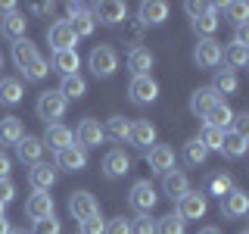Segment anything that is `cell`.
<instances>
[{"label": "cell", "mask_w": 249, "mask_h": 234, "mask_svg": "<svg viewBox=\"0 0 249 234\" xmlns=\"http://www.w3.org/2000/svg\"><path fill=\"white\" fill-rule=\"evenodd\" d=\"M72 135H75V140H78L75 147H81L84 153L93 150V147H100V144L106 140V137H103V125H100L97 119H81Z\"/></svg>", "instance_id": "cell-6"}, {"label": "cell", "mask_w": 249, "mask_h": 234, "mask_svg": "<svg viewBox=\"0 0 249 234\" xmlns=\"http://www.w3.org/2000/svg\"><path fill=\"white\" fill-rule=\"evenodd\" d=\"M218 103V97H215V91L212 88H196L190 94V113L196 116V119H206V113Z\"/></svg>", "instance_id": "cell-28"}, {"label": "cell", "mask_w": 249, "mask_h": 234, "mask_svg": "<svg viewBox=\"0 0 249 234\" xmlns=\"http://www.w3.org/2000/svg\"><path fill=\"white\" fill-rule=\"evenodd\" d=\"M59 231H62L59 218L50 215V218H41V222H35V231H31V234H59Z\"/></svg>", "instance_id": "cell-45"}, {"label": "cell", "mask_w": 249, "mask_h": 234, "mask_svg": "<svg viewBox=\"0 0 249 234\" xmlns=\"http://www.w3.org/2000/svg\"><path fill=\"white\" fill-rule=\"evenodd\" d=\"M47 44L53 47V53H56V50H75L78 38H75V31L69 28L66 19H56L50 28H47Z\"/></svg>", "instance_id": "cell-9"}, {"label": "cell", "mask_w": 249, "mask_h": 234, "mask_svg": "<svg viewBox=\"0 0 249 234\" xmlns=\"http://www.w3.org/2000/svg\"><path fill=\"white\" fill-rule=\"evenodd\" d=\"M168 19V3L165 0H143V3L137 6V22L140 25H162V22Z\"/></svg>", "instance_id": "cell-12"}, {"label": "cell", "mask_w": 249, "mask_h": 234, "mask_svg": "<svg viewBox=\"0 0 249 234\" xmlns=\"http://www.w3.org/2000/svg\"><path fill=\"white\" fill-rule=\"evenodd\" d=\"M10 228H13V225H10V218H6V215H0V234H10Z\"/></svg>", "instance_id": "cell-55"}, {"label": "cell", "mask_w": 249, "mask_h": 234, "mask_svg": "<svg viewBox=\"0 0 249 234\" xmlns=\"http://www.w3.org/2000/svg\"><path fill=\"white\" fill-rule=\"evenodd\" d=\"M187 231V222L178 213H168L156 222V234H184Z\"/></svg>", "instance_id": "cell-38"}, {"label": "cell", "mask_w": 249, "mask_h": 234, "mask_svg": "<svg viewBox=\"0 0 249 234\" xmlns=\"http://www.w3.org/2000/svg\"><path fill=\"white\" fill-rule=\"evenodd\" d=\"M143 25H140V22L137 19H124L122 22V41L124 44H131V47H140V44H143Z\"/></svg>", "instance_id": "cell-40"}, {"label": "cell", "mask_w": 249, "mask_h": 234, "mask_svg": "<svg viewBox=\"0 0 249 234\" xmlns=\"http://www.w3.org/2000/svg\"><path fill=\"white\" fill-rule=\"evenodd\" d=\"M53 169H62V172H84L88 169V153L81 150V147H66V150L56 153V159H53Z\"/></svg>", "instance_id": "cell-13"}, {"label": "cell", "mask_w": 249, "mask_h": 234, "mask_svg": "<svg viewBox=\"0 0 249 234\" xmlns=\"http://www.w3.org/2000/svg\"><path fill=\"white\" fill-rule=\"evenodd\" d=\"M221 137H224V131H218V128H212V125H202V131H199V144L206 147L209 153H221Z\"/></svg>", "instance_id": "cell-41"}, {"label": "cell", "mask_w": 249, "mask_h": 234, "mask_svg": "<svg viewBox=\"0 0 249 234\" xmlns=\"http://www.w3.org/2000/svg\"><path fill=\"white\" fill-rule=\"evenodd\" d=\"M221 16H228V22H233V25H243L246 16H249V6L240 3V0H233V3H224V13Z\"/></svg>", "instance_id": "cell-43"}, {"label": "cell", "mask_w": 249, "mask_h": 234, "mask_svg": "<svg viewBox=\"0 0 249 234\" xmlns=\"http://www.w3.org/2000/svg\"><path fill=\"white\" fill-rule=\"evenodd\" d=\"M184 10H187V16H190V19H196V16H202V13H206V3H196V0H187V3H184Z\"/></svg>", "instance_id": "cell-51"}, {"label": "cell", "mask_w": 249, "mask_h": 234, "mask_svg": "<svg viewBox=\"0 0 249 234\" xmlns=\"http://www.w3.org/2000/svg\"><path fill=\"white\" fill-rule=\"evenodd\" d=\"M0 215H3V206H0Z\"/></svg>", "instance_id": "cell-60"}, {"label": "cell", "mask_w": 249, "mask_h": 234, "mask_svg": "<svg viewBox=\"0 0 249 234\" xmlns=\"http://www.w3.org/2000/svg\"><path fill=\"white\" fill-rule=\"evenodd\" d=\"M41 140H44V147H50L53 153H59V150H66V147L75 144V135H72V128H69V125L56 122V125H47V131H44Z\"/></svg>", "instance_id": "cell-14"}, {"label": "cell", "mask_w": 249, "mask_h": 234, "mask_svg": "<svg viewBox=\"0 0 249 234\" xmlns=\"http://www.w3.org/2000/svg\"><path fill=\"white\" fill-rule=\"evenodd\" d=\"M156 200H159V194H156V187H153L150 181H134V184H131V191H128V206L134 209L137 215H150L153 206H156Z\"/></svg>", "instance_id": "cell-3"}, {"label": "cell", "mask_w": 249, "mask_h": 234, "mask_svg": "<svg viewBox=\"0 0 249 234\" xmlns=\"http://www.w3.org/2000/svg\"><path fill=\"white\" fill-rule=\"evenodd\" d=\"M181 159H184L190 169H199V166H206V159H209V150L199 144L196 137H193V140H187V144H184V150H181Z\"/></svg>", "instance_id": "cell-37"}, {"label": "cell", "mask_w": 249, "mask_h": 234, "mask_svg": "<svg viewBox=\"0 0 249 234\" xmlns=\"http://www.w3.org/2000/svg\"><path fill=\"white\" fill-rule=\"evenodd\" d=\"M246 213H249V197H246V191L233 187L231 194H224V197H221V215H224V218H243Z\"/></svg>", "instance_id": "cell-17"}, {"label": "cell", "mask_w": 249, "mask_h": 234, "mask_svg": "<svg viewBox=\"0 0 249 234\" xmlns=\"http://www.w3.org/2000/svg\"><path fill=\"white\" fill-rule=\"evenodd\" d=\"M187 191H190V178H187L184 172L171 169V172H165V175H162V194H165L168 200H175V203H178Z\"/></svg>", "instance_id": "cell-21"}, {"label": "cell", "mask_w": 249, "mask_h": 234, "mask_svg": "<svg viewBox=\"0 0 249 234\" xmlns=\"http://www.w3.org/2000/svg\"><path fill=\"white\" fill-rule=\"evenodd\" d=\"M88 69L97 78H112L115 72H119V53H115L109 44L93 47V50L88 53Z\"/></svg>", "instance_id": "cell-1"}, {"label": "cell", "mask_w": 249, "mask_h": 234, "mask_svg": "<svg viewBox=\"0 0 249 234\" xmlns=\"http://www.w3.org/2000/svg\"><path fill=\"white\" fill-rule=\"evenodd\" d=\"M128 144H131V147H137V150H150V147L156 144V125H153V122H146V119L131 122Z\"/></svg>", "instance_id": "cell-15"}, {"label": "cell", "mask_w": 249, "mask_h": 234, "mask_svg": "<svg viewBox=\"0 0 249 234\" xmlns=\"http://www.w3.org/2000/svg\"><path fill=\"white\" fill-rule=\"evenodd\" d=\"M13 13H19V6H16L13 0H0V19H3V16H13Z\"/></svg>", "instance_id": "cell-53"}, {"label": "cell", "mask_w": 249, "mask_h": 234, "mask_svg": "<svg viewBox=\"0 0 249 234\" xmlns=\"http://www.w3.org/2000/svg\"><path fill=\"white\" fill-rule=\"evenodd\" d=\"M221 50L224 47L215 41V38H199L196 47H193V62H196L199 69H218V62H221Z\"/></svg>", "instance_id": "cell-7"}, {"label": "cell", "mask_w": 249, "mask_h": 234, "mask_svg": "<svg viewBox=\"0 0 249 234\" xmlns=\"http://www.w3.org/2000/svg\"><path fill=\"white\" fill-rule=\"evenodd\" d=\"M153 62H156V57H153L150 47H131L128 50V72H131V78L150 75Z\"/></svg>", "instance_id": "cell-19"}, {"label": "cell", "mask_w": 249, "mask_h": 234, "mask_svg": "<svg viewBox=\"0 0 249 234\" xmlns=\"http://www.w3.org/2000/svg\"><path fill=\"white\" fill-rule=\"evenodd\" d=\"M22 75H25V81H44V78L50 75V62L44 57H37L28 69H22Z\"/></svg>", "instance_id": "cell-42"}, {"label": "cell", "mask_w": 249, "mask_h": 234, "mask_svg": "<svg viewBox=\"0 0 249 234\" xmlns=\"http://www.w3.org/2000/svg\"><path fill=\"white\" fill-rule=\"evenodd\" d=\"M128 97L134 106H150L159 100V81L153 75H140V78H131L128 84Z\"/></svg>", "instance_id": "cell-4"}, {"label": "cell", "mask_w": 249, "mask_h": 234, "mask_svg": "<svg viewBox=\"0 0 249 234\" xmlns=\"http://www.w3.org/2000/svg\"><path fill=\"white\" fill-rule=\"evenodd\" d=\"M131 234H156V218L150 215H137L131 225Z\"/></svg>", "instance_id": "cell-46"}, {"label": "cell", "mask_w": 249, "mask_h": 234, "mask_svg": "<svg viewBox=\"0 0 249 234\" xmlns=\"http://www.w3.org/2000/svg\"><path fill=\"white\" fill-rule=\"evenodd\" d=\"M246 150H249V137L246 135L224 131V137H221V156H228V159H243Z\"/></svg>", "instance_id": "cell-26"}, {"label": "cell", "mask_w": 249, "mask_h": 234, "mask_svg": "<svg viewBox=\"0 0 249 234\" xmlns=\"http://www.w3.org/2000/svg\"><path fill=\"white\" fill-rule=\"evenodd\" d=\"M199 234H221V231H218L215 225H206V228H199Z\"/></svg>", "instance_id": "cell-57"}, {"label": "cell", "mask_w": 249, "mask_h": 234, "mask_svg": "<svg viewBox=\"0 0 249 234\" xmlns=\"http://www.w3.org/2000/svg\"><path fill=\"white\" fill-rule=\"evenodd\" d=\"M66 97H62L59 91H44L41 97H37V119H44L47 125H56L62 116H66Z\"/></svg>", "instance_id": "cell-2"}, {"label": "cell", "mask_w": 249, "mask_h": 234, "mask_svg": "<svg viewBox=\"0 0 249 234\" xmlns=\"http://www.w3.org/2000/svg\"><path fill=\"white\" fill-rule=\"evenodd\" d=\"M37 57H41V53H37V44H31L28 38H22V41L13 44V62H16L19 72H22V69H28Z\"/></svg>", "instance_id": "cell-30"}, {"label": "cell", "mask_w": 249, "mask_h": 234, "mask_svg": "<svg viewBox=\"0 0 249 234\" xmlns=\"http://www.w3.org/2000/svg\"><path fill=\"white\" fill-rule=\"evenodd\" d=\"M22 137H25V128H22L19 116H3L0 119V150L3 147H16Z\"/></svg>", "instance_id": "cell-23"}, {"label": "cell", "mask_w": 249, "mask_h": 234, "mask_svg": "<svg viewBox=\"0 0 249 234\" xmlns=\"http://www.w3.org/2000/svg\"><path fill=\"white\" fill-rule=\"evenodd\" d=\"M209 88L215 91V97H218V100H221V97H228V94H237V88H240V81H237V72H228V69H218Z\"/></svg>", "instance_id": "cell-31"}, {"label": "cell", "mask_w": 249, "mask_h": 234, "mask_svg": "<svg viewBox=\"0 0 249 234\" xmlns=\"http://www.w3.org/2000/svg\"><path fill=\"white\" fill-rule=\"evenodd\" d=\"M69 213H72L78 222H84V218L100 213V203L93 200L90 191H72V197H69Z\"/></svg>", "instance_id": "cell-10"}, {"label": "cell", "mask_w": 249, "mask_h": 234, "mask_svg": "<svg viewBox=\"0 0 249 234\" xmlns=\"http://www.w3.org/2000/svg\"><path fill=\"white\" fill-rule=\"evenodd\" d=\"M221 59L228 66V72H237V69H246L249 66V47H240V44H228L221 50Z\"/></svg>", "instance_id": "cell-32"}, {"label": "cell", "mask_w": 249, "mask_h": 234, "mask_svg": "<svg viewBox=\"0 0 249 234\" xmlns=\"http://www.w3.org/2000/svg\"><path fill=\"white\" fill-rule=\"evenodd\" d=\"M28 184L35 187V191H41V194H50V187L56 184V169H53L50 162H37V166H31Z\"/></svg>", "instance_id": "cell-22"}, {"label": "cell", "mask_w": 249, "mask_h": 234, "mask_svg": "<svg viewBox=\"0 0 249 234\" xmlns=\"http://www.w3.org/2000/svg\"><path fill=\"white\" fill-rule=\"evenodd\" d=\"M66 22H69V28L75 31V38H90V35H93V28H97V22H93V16H90L88 6H84L81 13H72Z\"/></svg>", "instance_id": "cell-33"}, {"label": "cell", "mask_w": 249, "mask_h": 234, "mask_svg": "<svg viewBox=\"0 0 249 234\" xmlns=\"http://www.w3.org/2000/svg\"><path fill=\"white\" fill-rule=\"evenodd\" d=\"M218 25H221V19H218V13L209 3H206V13H202V16L190 19V28H193V35H196V38H215Z\"/></svg>", "instance_id": "cell-27"}, {"label": "cell", "mask_w": 249, "mask_h": 234, "mask_svg": "<svg viewBox=\"0 0 249 234\" xmlns=\"http://www.w3.org/2000/svg\"><path fill=\"white\" fill-rule=\"evenodd\" d=\"M106 234H131V222L124 215L112 218V222H106Z\"/></svg>", "instance_id": "cell-48"}, {"label": "cell", "mask_w": 249, "mask_h": 234, "mask_svg": "<svg viewBox=\"0 0 249 234\" xmlns=\"http://www.w3.org/2000/svg\"><path fill=\"white\" fill-rule=\"evenodd\" d=\"M44 140L41 137H35V135H25L16 144V156H19V162H25V166H37L41 162V156H44Z\"/></svg>", "instance_id": "cell-18"}, {"label": "cell", "mask_w": 249, "mask_h": 234, "mask_svg": "<svg viewBox=\"0 0 249 234\" xmlns=\"http://www.w3.org/2000/svg\"><path fill=\"white\" fill-rule=\"evenodd\" d=\"M103 175L109 178V181H115V178H124L131 172V156L124 153V150H119V147H115V150H109L106 156H103Z\"/></svg>", "instance_id": "cell-11"}, {"label": "cell", "mask_w": 249, "mask_h": 234, "mask_svg": "<svg viewBox=\"0 0 249 234\" xmlns=\"http://www.w3.org/2000/svg\"><path fill=\"white\" fill-rule=\"evenodd\" d=\"M231 191H233V178L228 172H218V175H212L209 184H206V194H212V197H224V194H231Z\"/></svg>", "instance_id": "cell-39"}, {"label": "cell", "mask_w": 249, "mask_h": 234, "mask_svg": "<svg viewBox=\"0 0 249 234\" xmlns=\"http://www.w3.org/2000/svg\"><path fill=\"white\" fill-rule=\"evenodd\" d=\"M240 234H249V231H240Z\"/></svg>", "instance_id": "cell-61"}, {"label": "cell", "mask_w": 249, "mask_h": 234, "mask_svg": "<svg viewBox=\"0 0 249 234\" xmlns=\"http://www.w3.org/2000/svg\"><path fill=\"white\" fill-rule=\"evenodd\" d=\"M146 162H150V169L156 175H165V172L175 169V150H171L168 144H153L150 150H146Z\"/></svg>", "instance_id": "cell-16"}, {"label": "cell", "mask_w": 249, "mask_h": 234, "mask_svg": "<svg viewBox=\"0 0 249 234\" xmlns=\"http://www.w3.org/2000/svg\"><path fill=\"white\" fill-rule=\"evenodd\" d=\"M93 22H103V25H122L124 19H128V3H122V0H100V3H93Z\"/></svg>", "instance_id": "cell-5"}, {"label": "cell", "mask_w": 249, "mask_h": 234, "mask_svg": "<svg viewBox=\"0 0 249 234\" xmlns=\"http://www.w3.org/2000/svg\"><path fill=\"white\" fill-rule=\"evenodd\" d=\"M0 69H3V53H0Z\"/></svg>", "instance_id": "cell-59"}, {"label": "cell", "mask_w": 249, "mask_h": 234, "mask_svg": "<svg viewBox=\"0 0 249 234\" xmlns=\"http://www.w3.org/2000/svg\"><path fill=\"white\" fill-rule=\"evenodd\" d=\"M25 28H28V19L22 13H13V16H3L0 19V38H6V41H22L25 38Z\"/></svg>", "instance_id": "cell-25"}, {"label": "cell", "mask_w": 249, "mask_h": 234, "mask_svg": "<svg viewBox=\"0 0 249 234\" xmlns=\"http://www.w3.org/2000/svg\"><path fill=\"white\" fill-rule=\"evenodd\" d=\"M50 69L59 72L62 78H66V75H78V69H81V57H78V50H56L53 59H50Z\"/></svg>", "instance_id": "cell-24"}, {"label": "cell", "mask_w": 249, "mask_h": 234, "mask_svg": "<svg viewBox=\"0 0 249 234\" xmlns=\"http://www.w3.org/2000/svg\"><path fill=\"white\" fill-rule=\"evenodd\" d=\"M209 209V200L202 191H187L181 200H178V215L184 218V222H190V218H202Z\"/></svg>", "instance_id": "cell-8"}, {"label": "cell", "mask_w": 249, "mask_h": 234, "mask_svg": "<svg viewBox=\"0 0 249 234\" xmlns=\"http://www.w3.org/2000/svg\"><path fill=\"white\" fill-rule=\"evenodd\" d=\"M10 172H13V159L0 150V178H10Z\"/></svg>", "instance_id": "cell-52"}, {"label": "cell", "mask_w": 249, "mask_h": 234, "mask_svg": "<svg viewBox=\"0 0 249 234\" xmlns=\"http://www.w3.org/2000/svg\"><path fill=\"white\" fill-rule=\"evenodd\" d=\"M81 234H106V222H103V215H90V218H84L81 222Z\"/></svg>", "instance_id": "cell-44"}, {"label": "cell", "mask_w": 249, "mask_h": 234, "mask_svg": "<svg viewBox=\"0 0 249 234\" xmlns=\"http://www.w3.org/2000/svg\"><path fill=\"white\" fill-rule=\"evenodd\" d=\"M16 200V184L13 178H0V206H6V203Z\"/></svg>", "instance_id": "cell-47"}, {"label": "cell", "mask_w": 249, "mask_h": 234, "mask_svg": "<svg viewBox=\"0 0 249 234\" xmlns=\"http://www.w3.org/2000/svg\"><path fill=\"white\" fill-rule=\"evenodd\" d=\"M128 131H131V122L124 119V116H109V119L103 122V137L115 140V144L128 140Z\"/></svg>", "instance_id": "cell-34"}, {"label": "cell", "mask_w": 249, "mask_h": 234, "mask_svg": "<svg viewBox=\"0 0 249 234\" xmlns=\"http://www.w3.org/2000/svg\"><path fill=\"white\" fill-rule=\"evenodd\" d=\"M53 197L50 194H41V191H35L31 197L25 200V215L31 218V222H41V218H50L53 215Z\"/></svg>", "instance_id": "cell-20"}, {"label": "cell", "mask_w": 249, "mask_h": 234, "mask_svg": "<svg viewBox=\"0 0 249 234\" xmlns=\"http://www.w3.org/2000/svg\"><path fill=\"white\" fill-rule=\"evenodd\" d=\"M22 81L19 78H0V106H16L22 103Z\"/></svg>", "instance_id": "cell-36"}, {"label": "cell", "mask_w": 249, "mask_h": 234, "mask_svg": "<svg viewBox=\"0 0 249 234\" xmlns=\"http://www.w3.org/2000/svg\"><path fill=\"white\" fill-rule=\"evenodd\" d=\"M66 10H69V16H72V13H81V10H84V3H75V0H72V3H69Z\"/></svg>", "instance_id": "cell-56"}, {"label": "cell", "mask_w": 249, "mask_h": 234, "mask_svg": "<svg viewBox=\"0 0 249 234\" xmlns=\"http://www.w3.org/2000/svg\"><path fill=\"white\" fill-rule=\"evenodd\" d=\"M233 44L249 47V25H246V22H243V25H237V31H233Z\"/></svg>", "instance_id": "cell-50"}, {"label": "cell", "mask_w": 249, "mask_h": 234, "mask_svg": "<svg viewBox=\"0 0 249 234\" xmlns=\"http://www.w3.org/2000/svg\"><path fill=\"white\" fill-rule=\"evenodd\" d=\"M56 91L66 97V103H69V100H81L84 94H88V81H84L81 75H66V78L59 81Z\"/></svg>", "instance_id": "cell-35"}, {"label": "cell", "mask_w": 249, "mask_h": 234, "mask_svg": "<svg viewBox=\"0 0 249 234\" xmlns=\"http://www.w3.org/2000/svg\"><path fill=\"white\" fill-rule=\"evenodd\" d=\"M53 10H56L53 3H35V6H31V13H35V16H50Z\"/></svg>", "instance_id": "cell-54"}, {"label": "cell", "mask_w": 249, "mask_h": 234, "mask_svg": "<svg viewBox=\"0 0 249 234\" xmlns=\"http://www.w3.org/2000/svg\"><path fill=\"white\" fill-rule=\"evenodd\" d=\"M231 131H237V135H246V131H249V113H233ZM246 137H249V135H246Z\"/></svg>", "instance_id": "cell-49"}, {"label": "cell", "mask_w": 249, "mask_h": 234, "mask_svg": "<svg viewBox=\"0 0 249 234\" xmlns=\"http://www.w3.org/2000/svg\"><path fill=\"white\" fill-rule=\"evenodd\" d=\"M206 125H212V128H218V131H231V125H233V109L224 103V100H218V103L206 113Z\"/></svg>", "instance_id": "cell-29"}, {"label": "cell", "mask_w": 249, "mask_h": 234, "mask_svg": "<svg viewBox=\"0 0 249 234\" xmlns=\"http://www.w3.org/2000/svg\"><path fill=\"white\" fill-rule=\"evenodd\" d=\"M10 234H25V231H22V228H10Z\"/></svg>", "instance_id": "cell-58"}]
</instances>
